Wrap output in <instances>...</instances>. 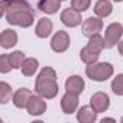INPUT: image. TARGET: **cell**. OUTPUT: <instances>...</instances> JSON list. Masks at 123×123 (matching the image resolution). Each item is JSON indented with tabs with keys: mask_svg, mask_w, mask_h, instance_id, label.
Listing matches in <instances>:
<instances>
[{
	"mask_svg": "<svg viewBox=\"0 0 123 123\" xmlns=\"http://www.w3.org/2000/svg\"><path fill=\"white\" fill-rule=\"evenodd\" d=\"M12 98H13V96H12V87L7 83L2 81V83H0V103L6 104Z\"/></svg>",
	"mask_w": 123,
	"mask_h": 123,
	"instance_id": "44dd1931",
	"label": "cell"
},
{
	"mask_svg": "<svg viewBox=\"0 0 123 123\" xmlns=\"http://www.w3.org/2000/svg\"><path fill=\"white\" fill-rule=\"evenodd\" d=\"M103 29V20L97 16V18H87L83 22V35L90 38L96 33H100V31Z\"/></svg>",
	"mask_w": 123,
	"mask_h": 123,
	"instance_id": "ba28073f",
	"label": "cell"
},
{
	"mask_svg": "<svg viewBox=\"0 0 123 123\" xmlns=\"http://www.w3.org/2000/svg\"><path fill=\"white\" fill-rule=\"evenodd\" d=\"M52 29H54V25L49 19L43 18V19H39L38 23H36V28H35V33L38 38H48L51 33H52Z\"/></svg>",
	"mask_w": 123,
	"mask_h": 123,
	"instance_id": "9a60e30c",
	"label": "cell"
},
{
	"mask_svg": "<svg viewBox=\"0 0 123 123\" xmlns=\"http://www.w3.org/2000/svg\"><path fill=\"white\" fill-rule=\"evenodd\" d=\"M113 2H116V3H119V2H123V0H113Z\"/></svg>",
	"mask_w": 123,
	"mask_h": 123,
	"instance_id": "484cf974",
	"label": "cell"
},
{
	"mask_svg": "<svg viewBox=\"0 0 123 123\" xmlns=\"http://www.w3.org/2000/svg\"><path fill=\"white\" fill-rule=\"evenodd\" d=\"M6 20L7 23L10 25H15V26H20V28H29L33 20H35V16L32 13V9L29 10H19V12H13V13H7L6 16Z\"/></svg>",
	"mask_w": 123,
	"mask_h": 123,
	"instance_id": "277c9868",
	"label": "cell"
},
{
	"mask_svg": "<svg viewBox=\"0 0 123 123\" xmlns=\"http://www.w3.org/2000/svg\"><path fill=\"white\" fill-rule=\"evenodd\" d=\"M36 93L43 98H54L58 94V83H56V73L51 67H45L36 77L35 81Z\"/></svg>",
	"mask_w": 123,
	"mask_h": 123,
	"instance_id": "6da1fadb",
	"label": "cell"
},
{
	"mask_svg": "<svg viewBox=\"0 0 123 123\" xmlns=\"http://www.w3.org/2000/svg\"><path fill=\"white\" fill-rule=\"evenodd\" d=\"M9 59H10L12 68L13 70H19V68H22V64H23V61L26 58H25V54L22 51H15V52L9 54Z\"/></svg>",
	"mask_w": 123,
	"mask_h": 123,
	"instance_id": "ffe728a7",
	"label": "cell"
},
{
	"mask_svg": "<svg viewBox=\"0 0 123 123\" xmlns=\"http://www.w3.org/2000/svg\"><path fill=\"white\" fill-rule=\"evenodd\" d=\"M70 46V35L65 31H58L51 39V48L54 52H65Z\"/></svg>",
	"mask_w": 123,
	"mask_h": 123,
	"instance_id": "8992f818",
	"label": "cell"
},
{
	"mask_svg": "<svg viewBox=\"0 0 123 123\" xmlns=\"http://www.w3.org/2000/svg\"><path fill=\"white\" fill-rule=\"evenodd\" d=\"M61 7V0H39L38 9L46 15H54Z\"/></svg>",
	"mask_w": 123,
	"mask_h": 123,
	"instance_id": "e0dca14e",
	"label": "cell"
},
{
	"mask_svg": "<svg viewBox=\"0 0 123 123\" xmlns=\"http://www.w3.org/2000/svg\"><path fill=\"white\" fill-rule=\"evenodd\" d=\"M123 35V26L119 22H113L107 26L106 33H104V42H106V48H113L120 42V38Z\"/></svg>",
	"mask_w": 123,
	"mask_h": 123,
	"instance_id": "5b68a950",
	"label": "cell"
},
{
	"mask_svg": "<svg viewBox=\"0 0 123 123\" xmlns=\"http://www.w3.org/2000/svg\"><path fill=\"white\" fill-rule=\"evenodd\" d=\"M106 48V42H104V38L100 35V33H96L93 36H90L88 39V43L80 51V58L84 64H93V62H97L98 58H100V54L101 51Z\"/></svg>",
	"mask_w": 123,
	"mask_h": 123,
	"instance_id": "7a4b0ae2",
	"label": "cell"
},
{
	"mask_svg": "<svg viewBox=\"0 0 123 123\" xmlns=\"http://www.w3.org/2000/svg\"><path fill=\"white\" fill-rule=\"evenodd\" d=\"M26 110L31 116H41L46 111V103L43 101V97H41L39 94L38 96H32L28 106H26Z\"/></svg>",
	"mask_w": 123,
	"mask_h": 123,
	"instance_id": "30bf717a",
	"label": "cell"
},
{
	"mask_svg": "<svg viewBox=\"0 0 123 123\" xmlns=\"http://www.w3.org/2000/svg\"><path fill=\"white\" fill-rule=\"evenodd\" d=\"M38 65H39V62H38L36 58H26L22 64L20 71L25 77H32V75H35V73L38 70Z\"/></svg>",
	"mask_w": 123,
	"mask_h": 123,
	"instance_id": "d6986e66",
	"label": "cell"
},
{
	"mask_svg": "<svg viewBox=\"0 0 123 123\" xmlns=\"http://www.w3.org/2000/svg\"><path fill=\"white\" fill-rule=\"evenodd\" d=\"M90 106H91L97 113H103V111H106V110L109 109V106H110V98H109V96H107L106 93L97 91V93H94V94L91 96V98H90Z\"/></svg>",
	"mask_w": 123,
	"mask_h": 123,
	"instance_id": "9c48e42d",
	"label": "cell"
},
{
	"mask_svg": "<svg viewBox=\"0 0 123 123\" xmlns=\"http://www.w3.org/2000/svg\"><path fill=\"white\" fill-rule=\"evenodd\" d=\"M78 107V94H74V93H70L67 91L62 98H61V109L65 114H71L77 110Z\"/></svg>",
	"mask_w": 123,
	"mask_h": 123,
	"instance_id": "8fae6325",
	"label": "cell"
},
{
	"mask_svg": "<svg viewBox=\"0 0 123 123\" xmlns=\"http://www.w3.org/2000/svg\"><path fill=\"white\" fill-rule=\"evenodd\" d=\"M84 80L80 75H71L65 80V90L74 94H81L84 91Z\"/></svg>",
	"mask_w": 123,
	"mask_h": 123,
	"instance_id": "4fadbf2b",
	"label": "cell"
},
{
	"mask_svg": "<svg viewBox=\"0 0 123 123\" xmlns=\"http://www.w3.org/2000/svg\"><path fill=\"white\" fill-rule=\"evenodd\" d=\"M12 70V64H10V59H9V54H3L0 56V73L6 74Z\"/></svg>",
	"mask_w": 123,
	"mask_h": 123,
	"instance_id": "cb8c5ba5",
	"label": "cell"
},
{
	"mask_svg": "<svg viewBox=\"0 0 123 123\" xmlns=\"http://www.w3.org/2000/svg\"><path fill=\"white\" fill-rule=\"evenodd\" d=\"M18 43V33L12 29H5L0 35V45H2L5 49L13 48Z\"/></svg>",
	"mask_w": 123,
	"mask_h": 123,
	"instance_id": "2e32d148",
	"label": "cell"
},
{
	"mask_svg": "<svg viewBox=\"0 0 123 123\" xmlns=\"http://www.w3.org/2000/svg\"><path fill=\"white\" fill-rule=\"evenodd\" d=\"M32 96H33V93L31 90H28V88H19L18 91H15L12 101H13V104L18 109H26V106H28V103H29V100H31Z\"/></svg>",
	"mask_w": 123,
	"mask_h": 123,
	"instance_id": "7c38bea8",
	"label": "cell"
},
{
	"mask_svg": "<svg viewBox=\"0 0 123 123\" xmlns=\"http://www.w3.org/2000/svg\"><path fill=\"white\" fill-rule=\"evenodd\" d=\"M122 122H123V117H122Z\"/></svg>",
	"mask_w": 123,
	"mask_h": 123,
	"instance_id": "83f0119b",
	"label": "cell"
},
{
	"mask_svg": "<svg viewBox=\"0 0 123 123\" xmlns=\"http://www.w3.org/2000/svg\"><path fill=\"white\" fill-rule=\"evenodd\" d=\"M61 22L68 28H75V26L81 25V22H83L81 12L75 10L74 7H68V9L62 10V13H61Z\"/></svg>",
	"mask_w": 123,
	"mask_h": 123,
	"instance_id": "52a82bcc",
	"label": "cell"
},
{
	"mask_svg": "<svg viewBox=\"0 0 123 123\" xmlns=\"http://www.w3.org/2000/svg\"><path fill=\"white\" fill-rule=\"evenodd\" d=\"M117 48H119V54L123 56V41H120V42L117 43Z\"/></svg>",
	"mask_w": 123,
	"mask_h": 123,
	"instance_id": "d4e9b609",
	"label": "cell"
},
{
	"mask_svg": "<svg viewBox=\"0 0 123 123\" xmlns=\"http://www.w3.org/2000/svg\"><path fill=\"white\" fill-rule=\"evenodd\" d=\"M114 70L110 62H93L86 68V74L93 81H106L113 75Z\"/></svg>",
	"mask_w": 123,
	"mask_h": 123,
	"instance_id": "3957f363",
	"label": "cell"
},
{
	"mask_svg": "<svg viewBox=\"0 0 123 123\" xmlns=\"http://www.w3.org/2000/svg\"><path fill=\"white\" fill-rule=\"evenodd\" d=\"M111 91L116 96H123V74H117L111 81Z\"/></svg>",
	"mask_w": 123,
	"mask_h": 123,
	"instance_id": "7402d4cb",
	"label": "cell"
},
{
	"mask_svg": "<svg viewBox=\"0 0 123 123\" xmlns=\"http://www.w3.org/2000/svg\"><path fill=\"white\" fill-rule=\"evenodd\" d=\"M77 120L81 123H94L97 120V111L91 106H83L77 111Z\"/></svg>",
	"mask_w": 123,
	"mask_h": 123,
	"instance_id": "5bb4252c",
	"label": "cell"
},
{
	"mask_svg": "<svg viewBox=\"0 0 123 123\" xmlns=\"http://www.w3.org/2000/svg\"><path fill=\"white\" fill-rule=\"evenodd\" d=\"M91 5V0H71V7L78 12H86Z\"/></svg>",
	"mask_w": 123,
	"mask_h": 123,
	"instance_id": "603a6c76",
	"label": "cell"
},
{
	"mask_svg": "<svg viewBox=\"0 0 123 123\" xmlns=\"http://www.w3.org/2000/svg\"><path fill=\"white\" fill-rule=\"evenodd\" d=\"M61 2H65V0H61Z\"/></svg>",
	"mask_w": 123,
	"mask_h": 123,
	"instance_id": "4316f807",
	"label": "cell"
},
{
	"mask_svg": "<svg viewBox=\"0 0 123 123\" xmlns=\"http://www.w3.org/2000/svg\"><path fill=\"white\" fill-rule=\"evenodd\" d=\"M113 12V6L109 0H97V3L94 5V13L98 18H107Z\"/></svg>",
	"mask_w": 123,
	"mask_h": 123,
	"instance_id": "ac0fdd59",
	"label": "cell"
}]
</instances>
